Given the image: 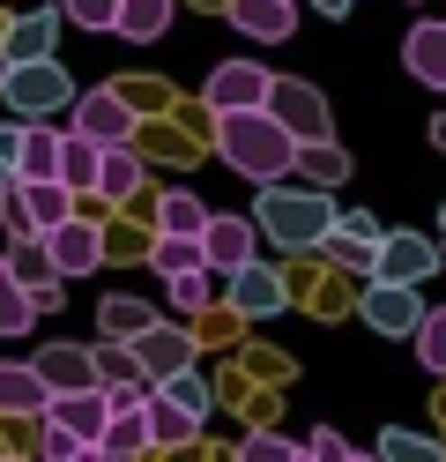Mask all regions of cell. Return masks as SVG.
Returning a JSON list of instances; mask_svg holds the SVG:
<instances>
[{
    "label": "cell",
    "instance_id": "cell-22",
    "mask_svg": "<svg viewBox=\"0 0 446 462\" xmlns=\"http://www.w3.org/2000/svg\"><path fill=\"white\" fill-rule=\"evenodd\" d=\"M89 455H112V462H127V455H149V418H141V402H127V411H112L105 432H97V448Z\"/></svg>",
    "mask_w": 446,
    "mask_h": 462
},
{
    "label": "cell",
    "instance_id": "cell-30",
    "mask_svg": "<svg viewBox=\"0 0 446 462\" xmlns=\"http://www.w3.org/2000/svg\"><path fill=\"white\" fill-rule=\"evenodd\" d=\"M208 224V201L194 194V187H171L164 201H157V231H201Z\"/></svg>",
    "mask_w": 446,
    "mask_h": 462
},
{
    "label": "cell",
    "instance_id": "cell-9",
    "mask_svg": "<svg viewBox=\"0 0 446 462\" xmlns=\"http://www.w3.org/2000/svg\"><path fill=\"white\" fill-rule=\"evenodd\" d=\"M365 321L379 336H409L424 321V299H416V283H387V276H365Z\"/></svg>",
    "mask_w": 446,
    "mask_h": 462
},
{
    "label": "cell",
    "instance_id": "cell-25",
    "mask_svg": "<svg viewBox=\"0 0 446 462\" xmlns=\"http://www.w3.org/2000/svg\"><path fill=\"white\" fill-rule=\"evenodd\" d=\"M141 187V157L127 150V142H105V150H97V187H89V194H105V201H127Z\"/></svg>",
    "mask_w": 446,
    "mask_h": 462
},
{
    "label": "cell",
    "instance_id": "cell-19",
    "mask_svg": "<svg viewBox=\"0 0 446 462\" xmlns=\"http://www.w3.org/2000/svg\"><path fill=\"white\" fill-rule=\"evenodd\" d=\"M45 381H38V365L15 358V365H0V418H45Z\"/></svg>",
    "mask_w": 446,
    "mask_h": 462
},
{
    "label": "cell",
    "instance_id": "cell-37",
    "mask_svg": "<svg viewBox=\"0 0 446 462\" xmlns=\"http://www.w3.org/2000/svg\"><path fill=\"white\" fill-rule=\"evenodd\" d=\"M238 455H246V462H290L297 440H283V432H246V440H238Z\"/></svg>",
    "mask_w": 446,
    "mask_h": 462
},
{
    "label": "cell",
    "instance_id": "cell-35",
    "mask_svg": "<svg viewBox=\"0 0 446 462\" xmlns=\"http://www.w3.org/2000/svg\"><path fill=\"white\" fill-rule=\"evenodd\" d=\"M164 283H171V306L194 313V306H208V283H216V269H178V276H164Z\"/></svg>",
    "mask_w": 446,
    "mask_h": 462
},
{
    "label": "cell",
    "instance_id": "cell-27",
    "mask_svg": "<svg viewBox=\"0 0 446 462\" xmlns=\"http://www.w3.org/2000/svg\"><path fill=\"white\" fill-rule=\"evenodd\" d=\"M52 164H59V127H23V150H15V180H52Z\"/></svg>",
    "mask_w": 446,
    "mask_h": 462
},
{
    "label": "cell",
    "instance_id": "cell-3",
    "mask_svg": "<svg viewBox=\"0 0 446 462\" xmlns=\"http://www.w3.org/2000/svg\"><path fill=\"white\" fill-rule=\"evenodd\" d=\"M0 97H8L23 120H52V112L75 105V75L52 60V52H38V60H0Z\"/></svg>",
    "mask_w": 446,
    "mask_h": 462
},
{
    "label": "cell",
    "instance_id": "cell-12",
    "mask_svg": "<svg viewBox=\"0 0 446 462\" xmlns=\"http://www.w3.org/2000/svg\"><path fill=\"white\" fill-rule=\"evenodd\" d=\"M223 283H231V306L246 313V321H268V313H283V306H290L283 276L268 269V262H238V269H231Z\"/></svg>",
    "mask_w": 446,
    "mask_h": 462
},
{
    "label": "cell",
    "instance_id": "cell-8",
    "mask_svg": "<svg viewBox=\"0 0 446 462\" xmlns=\"http://www.w3.org/2000/svg\"><path fill=\"white\" fill-rule=\"evenodd\" d=\"M268 82H276V68H260V60H216L208 68V112H246L268 97Z\"/></svg>",
    "mask_w": 446,
    "mask_h": 462
},
{
    "label": "cell",
    "instance_id": "cell-18",
    "mask_svg": "<svg viewBox=\"0 0 446 462\" xmlns=\"http://www.w3.org/2000/svg\"><path fill=\"white\" fill-rule=\"evenodd\" d=\"M402 68L416 82H432V90H446V23H416L402 38Z\"/></svg>",
    "mask_w": 446,
    "mask_h": 462
},
{
    "label": "cell",
    "instance_id": "cell-43",
    "mask_svg": "<svg viewBox=\"0 0 446 462\" xmlns=\"http://www.w3.org/2000/svg\"><path fill=\"white\" fill-rule=\"evenodd\" d=\"M439 224H446V209H439Z\"/></svg>",
    "mask_w": 446,
    "mask_h": 462
},
{
    "label": "cell",
    "instance_id": "cell-6",
    "mask_svg": "<svg viewBox=\"0 0 446 462\" xmlns=\"http://www.w3.org/2000/svg\"><path fill=\"white\" fill-rule=\"evenodd\" d=\"M38 239H45V262H52L59 283H68V276H97V262H105L97 224H82V217H59L52 231H38Z\"/></svg>",
    "mask_w": 446,
    "mask_h": 462
},
{
    "label": "cell",
    "instance_id": "cell-13",
    "mask_svg": "<svg viewBox=\"0 0 446 462\" xmlns=\"http://www.w3.org/2000/svg\"><path fill=\"white\" fill-rule=\"evenodd\" d=\"M75 127H82L89 142H127V134H134V105L119 97V90H82V97H75Z\"/></svg>",
    "mask_w": 446,
    "mask_h": 462
},
{
    "label": "cell",
    "instance_id": "cell-26",
    "mask_svg": "<svg viewBox=\"0 0 446 462\" xmlns=\"http://www.w3.org/2000/svg\"><path fill=\"white\" fill-rule=\"evenodd\" d=\"M157 276H178V269H208L201 262V231H157V246H141Z\"/></svg>",
    "mask_w": 446,
    "mask_h": 462
},
{
    "label": "cell",
    "instance_id": "cell-15",
    "mask_svg": "<svg viewBox=\"0 0 446 462\" xmlns=\"http://www.w3.org/2000/svg\"><path fill=\"white\" fill-rule=\"evenodd\" d=\"M223 15H231L246 38H260V45H283V38L297 31V0H231Z\"/></svg>",
    "mask_w": 446,
    "mask_h": 462
},
{
    "label": "cell",
    "instance_id": "cell-1",
    "mask_svg": "<svg viewBox=\"0 0 446 462\" xmlns=\"http://www.w3.org/2000/svg\"><path fill=\"white\" fill-rule=\"evenodd\" d=\"M253 224L260 239H276L290 254H313L327 239V224H335V194L297 180V171H283V180H260V201H253Z\"/></svg>",
    "mask_w": 446,
    "mask_h": 462
},
{
    "label": "cell",
    "instance_id": "cell-4",
    "mask_svg": "<svg viewBox=\"0 0 446 462\" xmlns=\"http://www.w3.org/2000/svg\"><path fill=\"white\" fill-rule=\"evenodd\" d=\"M59 217H75V187L68 180H8V217L0 224H15V239L23 231H52Z\"/></svg>",
    "mask_w": 446,
    "mask_h": 462
},
{
    "label": "cell",
    "instance_id": "cell-32",
    "mask_svg": "<svg viewBox=\"0 0 446 462\" xmlns=\"http://www.w3.org/2000/svg\"><path fill=\"white\" fill-rule=\"evenodd\" d=\"M149 388H164V395H171V402H178L187 418H208V381H201L194 365H171L164 381H149Z\"/></svg>",
    "mask_w": 446,
    "mask_h": 462
},
{
    "label": "cell",
    "instance_id": "cell-31",
    "mask_svg": "<svg viewBox=\"0 0 446 462\" xmlns=\"http://www.w3.org/2000/svg\"><path fill=\"white\" fill-rule=\"evenodd\" d=\"M0 269H8V276L23 283V291H38V283H52V262H45V239H38V231H23V246H15V254H8Z\"/></svg>",
    "mask_w": 446,
    "mask_h": 462
},
{
    "label": "cell",
    "instance_id": "cell-16",
    "mask_svg": "<svg viewBox=\"0 0 446 462\" xmlns=\"http://www.w3.org/2000/svg\"><path fill=\"white\" fill-rule=\"evenodd\" d=\"M290 171H297V180H313V187H342L350 180V150H342L335 134H313V142H297V150H290Z\"/></svg>",
    "mask_w": 446,
    "mask_h": 462
},
{
    "label": "cell",
    "instance_id": "cell-7",
    "mask_svg": "<svg viewBox=\"0 0 446 462\" xmlns=\"http://www.w3.org/2000/svg\"><path fill=\"white\" fill-rule=\"evenodd\" d=\"M439 262L446 254L424 239V231H379V246H372V276H387V283H424Z\"/></svg>",
    "mask_w": 446,
    "mask_h": 462
},
{
    "label": "cell",
    "instance_id": "cell-33",
    "mask_svg": "<svg viewBox=\"0 0 446 462\" xmlns=\"http://www.w3.org/2000/svg\"><path fill=\"white\" fill-rule=\"evenodd\" d=\"M30 321H38V306H30V291H23V283H15L8 269H0V336H23Z\"/></svg>",
    "mask_w": 446,
    "mask_h": 462
},
{
    "label": "cell",
    "instance_id": "cell-28",
    "mask_svg": "<svg viewBox=\"0 0 446 462\" xmlns=\"http://www.w3.org/2000/svg\"><path fill=\"white\" fill-rule=\"evenodd\" d=\"M149 321H157V306H149V299H134V291H112V299L97 306V328H105V336H119V343H127V336H141Z\"/></svg>",
    "mask_w": 446,
    "mask_h": 462
},
{
    "label": "cell",
    "instance_id": "cell-34",
    "mask_svg": "<svg viewBox=\"0 0 446 462\" xmlns=\"http://www.w3.org/2000/svg\"><path fill=\"white\" fill-rule=\"evenodd\" d=\"M379 455H395V462H439L446 448L432 440V432H402L395 425V432H379Z\"/></svg>",
    "mask_w": 446,
    "mask_h": 462
},
{
    "label": "cell",
    "instance_id": "cell-38",
    "mask_svg": "<svg viewBox=\"0 0 446 462\" xmlns=\"http://www.w3.org/2000/svg\"><path fill=\"white\" fill-rule=\"evenodd\" d=\"M59 15H68V23H82V31H112L119 0H59Z\"/></svg>",
    "mask_w": 446,
    "mask_h": 462
},
{
    "label": "cell",
    "instance_id": "cell-21",
    "mask_svg": "<svg viewBox=\"0 0 446 462\" xmlns=\"http://www.w3.org/2000/svg\"><path fill=\"white\" fill-rule=\"evenodd\" d=\"M97 150H105V142H89L82 127H59V164H52V180H68L75 194H89V187H97Z\"/></svg>",
    "mask_w": 446,
    "mask_h": 462
},
{
    "label": "cell",
    "instance_id": "cell-17",
    "mask_svg": "<svg viewBox=\"0 0 446 462\" xmlns=\"http://www.w3.org/2000/svg\"><path fill=\"white\" fill-rule=\"evenodd\" d=\"M30 365H38V381H45L52 395H59V388H89V381H97V365H89V343H45Z\"/></svg>",
    "mask_w": 446,
    "mask_h": 462
},
{
    "label": "cell",
    "instance_id": "cell-41",
    "mask_svg": "<svg viewBox=\"0 0 446 462\" xmlns=\"http://www.w3.org/2000/svg\"><path fill=\"white\" fill-rule=\"evenodd\" d=\"M432 142H439V150H446V120H432Z\"/></svg>",
    "mask_w": 446,
    "mask_h": 462
},
{
    "label": "cell",
    "instance_id": "cell-36",
    "mask_svg": "<svg viewBox=\"0 0 446 462\" xmlns=\"http://www.w3.org/2000/svg\"><path fill=\"white\" fill-rule=\"evenodd\" d=\"M38 448H45L52 462H75V455H89V440H82V432H68L59 418H45V432H38Z\"/></svg>",
    "mask_w": 446,
    "mask_h": 462
},
{
    "label": "cell",
    "instance_id": "cell-23",
    "mask_svg": "<svg viewBox=\"0 0 446 462\" xmlns=\"http://www.w3.org/2000/svg\"><path fill=\"white\" fill-rule=\"evenodd\" d=\"M52 38H59V8H38V15L8 23V38H0V60H38V52H52Z\"/></svg>",
    "mask_w": 446,
    "mask_h": 462
},
{
    "label": "cell",
    "instance_id": "cell-39",
    "mask_svg": "<svg viewBox=\"0 0 446 462\" xmlns=\"http://www.w3.org/2000/svg\"><path fill=\"white\" fill-rule=\"evenodd\" d=\"M313 455H320V462H342L350 440H342V432H313Z\"/></svg>",
    "mask_w": 446,
    "mask_h": 462
},
{
    "label": "cell",
    "instance_id": "cell-44",
    "mask_svg": "<svg viewBox=\"0 0 446 462\" xmlns=\"http://www.w3.org/2000/svg\"><path fill=\"white\" fill-rule=\"evenodd\" d=\"M439 254H446V246H439Z\"/></svg>",
    "mask_w": 446,
    "mask_h": 462
},
{
    "label": "cell",
    "instance_id": "cell-11",
    "mask_svg": "<svg viewBox=\"0 0 446 462\" xmlns=\"http://www.w3.org/2000/svg\"><path fill=\"white\" fill-rule=\"evenodd\" d=\"M127 351H134V365H141V381H164L171 365H194V336L171 328V321H149L141 336H127Z\"/></svg>",
    "mask_w": 446,
    "mask_h": 462
},
{
    "label": "cell",
    "instance_id": "cell-24",
    "mask_svg": "<svg viewBox=\"0 0 446 462\" xmlns=\"http://www.w3.org/2000/svg\"><path fill=\"white\" fill-rule=\"evenodd\" d=\"M112 31L127 38V45H157V38L171 31V0H119Z\"/></svg>",
    "mask_w": 446,
    "mask_h": 462
},
{
    "label": "cell",
    "instance_id": "cell-10",
    "mask_svg": "<svg viewBox=\"0 0 446 462\" xmlns=\"http://www.w3.org/2000/svg\"><path fill=\"white\" fill-rule=\"evenodd\" d=\"M253 246H260V224L253 217H208L201 224V262L216 276H231L238 262H253Z\"/></svg>",
    "mask_w": 446,
    "mask_h": 462
},
{
    "label": "cell",
    "instance_id": "cell-29",
    "mask_svg": "<svg viewBox=\"0 0 446 462\" xmlns=\"http://www.w3.org/2000/svg\"><path fill=\"white\" fill-rule=\"evenodd\" d=\"M409 343H416V358H424V373H432V381H446V306H432L424 321L409 328Z\"/></svg>",
    "mask_w": 446,
    "mask_h": 462
},
{
    "label": "cell",
    "instance_id": "cell-20",
    "mask_svg": "<svg viewBox=\"0 0 446 462\" xmlns=\"http://www.w3.org/2000/svg\"><path fill=\"white\" fill-rule=\"evenodd\" d=\"M141 418H149V448H187L194 432H201V418H187L164 388H149V395H141Z\"/></svg>",
    "mask_w": 446,
    "mask_h": 462
},
{
    "label": "cell",
    "instance_id": "cell-42",
    "mask_svg": "<svg viewBox=\"0 0 446 462\" xmlns=\"http://www.w3.org/2000/svg\"><path fill=\"white\" fill-rule=\"evenodd\" d=\"M0 217H8V180H0Z\"/></svg>",
    "mask_w": 446,
    "mask_h": 462
},
{
    "label": "cell",
    "instance_id": "cell-5",
    "mask_svg": "<svg viewBox=\"0 0 446 462\" xmlns=\"http://www.w3.org/2000/svg\"><path fill=\"white\" fill-rule=\"evenodd\" d=\"M260 105L276 112V120H283L297 142H313V134H335V112H327V97L313 90V82H297V75H276Z\"/></svg>",
    "mask_w": 446,
    "mask_h": 462
},
{
    "label": "cell",
    "instance_id": "cell-14",
    "mask_svg": "<svg viewBox=\"0 0 446 462\" xmlns=\"http://www.w3.org/2000/svg\"><path fill=\"white\" fill-rule=\"evenodd\" d=\"M45 418H59L68 432H82V440L97 448V432H105V418H112V402H105L97 381H89V388H59V395H45Z\"/></svg>",
    "mask_w": 446,
    "mask_h": 462
},
{
    "label": "cell",
    "instance_id": "cell-40",
    "mask_svg": "<svg viewBox=\"0 0 446 462\" xmlns=\"http://www.w3.org/2000/svg\"><path fill=\"white\" fill-rule=\"evenodd\" d=\"M313 8H320V15H327V23H342V15H350V8H357V0H313Z\"/></svg>",
    "mask_w": 446,
    "mask_h": 462
},
{
    "label": "cell",
    "instance_id": "cell-2",
    "mask_svg": "<svg viewBox=\"0 0 446 462\" xmlns=\"http://www.w3.org/2000/svg\"><path fill=\"white\" fill-rule=\"evenodd\" d=\"M290 150H297V134L276 120L268 105H246V112H216V157L238 171V180H283L290 171Z\"/></svg>",
    "mask_w": 446,
    "mask_h": 462
}]
</instances>
